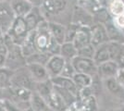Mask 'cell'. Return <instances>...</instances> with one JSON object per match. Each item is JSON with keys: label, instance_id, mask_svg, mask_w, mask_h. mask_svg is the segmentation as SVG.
I'll use <instances>...</instances> for the list:
<instances>
[{"label": "cell", "instance_id": "6da1fadb", "mask_svg": "<svg viewBox=\"0 0 124 111\" xmlns=\"http://www.w3.org/2000/svg\"><path fill=\"white\" fill-rule=\"evenodd\" d=\"M28 33L29 32L27 29L25 19L23 17H16L11 25L10 30L6 34L10 38L13 44L21 46L25 41Z\"/></svg>", "mask_w": 124, "mask_h": 111}, {"label": "cell", "instance_id": "4dcf8cb0", "mask_svg": "<svg viewBox=\"0 0 124 111\" xmlns=\"http://www.w3.org/2000/svg\"><path fill=\"white\" fill-rule=\"evenodd\" d=\"M95 49L96 48L94 47L92 44H90L86 46L79 49L78 50V56L83 57V58H93V56H94V53H95Z\"/></svg>", "mask_w": 124, "mask_h": 111}, {"label": "cell", "instance_id": "8fae6325", "mask_svg": "<svg viewBox=\"0 0 124 111\" xmlns=\"http://www.w3.org/2000/svg\"><path fill=\"white\" fill-rule=\"evenodd\" d=\"M26 21V25H27V29L28 32H32L34 30H36L39 24L41 23L43 21H45L46 19L43 17V14L40 11V7H33L31 11L24 18Z\"/></svg>", "mask_w": 124, "mask_h": 111}, {"label": "cell", "instance_id": "d6a6232c", "mask_svg": "<svg viewBox=\"0 0 124 111\" xmlns=\"http://www.w3.org/2000/svg\"><path fill=\"white\" fill-rule=\"evenodd\" d=\"M60 49H61V44L59 43H57L53 37H52L50 45L48 47L47 52L50 54L51 56H58L60 55Z\"/></svg>", "mask_w": 124, "mask_h": 111}, {"label": "cell", "instance_id": "7a4b0ae2", "mask_svg": "<svg viewBox=\"0 0 124 111\" xmlns=\"http://www.w3.org/2000/svg\"><path fill=\"white\" fill-rule=\"evenodd\" d=\"M36 83L37 82H35V81L32 79L31 73L26 66L15 70L11 78V86L22 87L32 92L35 91Z\"/></svg>", "mask_w": 124, "mask_h": 111}, {"label": "cell", "instance_id": "1f68e13d", "mask_svg": "<svg viewBox=\"0 0 124 111\" xmlns=\"http://www.w3.org/2000/svg\"><path fill=\"white\" fill-rule=\"evenodd\" d=\"M79 29H80V26H78L74 23H70L67 27V30H66V40H65V42H73Z\"/></svg>", "mask_w": 124, "mask_h": 111}, {"label": "cell", "instance_id": "b9f144b4", "mask_svg": "<svg viewBox=\"0 0 124 111\" xmlns=\"http://www.w3.org/2000/svg\"><path fill=\"white\" fill-rule=\"evenodd\" d=\"M24 111H33L31 108H30V109H27V110H24Z\"/></svg>", "mask_w": 124, "mask_h": 111}, {"label": "cell", "instance_id": "8d00e7d4", "mask_svg": "<svg viewBox=\"0 0 124 111\" xmlns=\"http://www.w3.org/2000/svg\"><path fill=\"white\" fill-rule=\"evenodd\" d=\"M66 111H83L82 104H81V101L78 100L76 103H74L70 106H69Z\"/></svg>", "mask_w": 124, "mask_h": 111}, {"label": "cell", "instance_id": "836d02e7", "mask_svg": "<svg viewBox=\"0 0 124 111\" xmlns=\"http://www.w3.org/2000/svg\"><path fill=\"white\" fill-rule=\"evenodd\" d=\"M0 104L5 107L7 111H21L13 102H11L9 99L5 98V97H3L2 99H0Z\"/></svg>", "mask_w": 124, "mask_h": 111}, {"label": "cell", "instance_id": "30bf717a", "mask_svg": "<svg viewBox=\"0 0 124 111\" xmlns=\"http://www.w3.org/2000/svg\"><path fill=\"white\" fill-rule=\"evenodd\" d=\"M26 67L28 68L32 79L35 81V82H41V81H45L51 79L50 75L47 71L46 67L45 65L31 63L27 64Z\"/></svg>", "mask_w": 124, "mask_h": 111}, {"label": "cell", "instance_id": "7c38bea8", "mask_svg": "<svg viewBox=\"0 0 124 111\" xmlns=\"http://www.w3.org/2000/svg\"><path fill=\"white\" fill-rule=\"evenodd\" d=\"M9 4L16 17L25 18L34 7L27 0H11Z\"/></svg>", "mask_w": 124, "mask_h": 111}, {"label": "cell", "instance_id": "d590c367", "mask_svg": "<svg viewBox=\"0 0 124 111\" xmlns=\"http://www.w3.org/2000/svg\"><path fill=\"white\" fill-rule=\"evenodd\" d=\"M113 22L120 31L124 30V14L123 15H119L118 17H115L113 20Z\"/></svg>", "mask_w": 124, "mask_h": 111}, {"label": "cell", "instance_id": "603a6c76", "mask_svg": "<svg viewBox=\"0 0 124 111\" xmlns=\"http://www.w3.org/2000/svg\"><path fill=\"white\" fill-rule=\"evenodd\" d=\"M72 80L74 83L78 87L79 91L83 89V88L92 86V83H93V77L88 75V74L76 73L72 78Z\"/></svg>", "mask_w": 124, "mask_h": 111}, {"label": "cell", "instance_id": "44dd1931", "mask_svg": "<svg viewBox=\"0 0 124 111\" xmlns=\"http://www.w3.org/2000/svg\"><path fill=\"white\" fill-rule=\"evenodd\" d=\"M53 91H54V84L52 82L51 79H49L47 81H45L37 82L34 92L38 93L46 101L48 96L51 95Z\"/></svg>", "mask_w": 124, "mask_h": 111}, {"label": "cell", "instance_id": "4fadbf2b", "mask_svg": "<svg viewBox=\"0 0 124 111\" xmlns=\"http://www.w3.org/2000/svg\"><path fill=\"white\" fill-rule=\"evenodd\" d=\"M51 81L54 86H57V87L69 91L79 98V89L76 86V84L74 83L72 79L65 78V77H62V76H57V77L51 78Z\"/></svg>", "mask_w": 124, "mask_h": 111}, {"label": "cell", "instance_id": "60d3db41", "mask_svg": "<svg viewBox=\"0 0 124 111\" xmlns=\"http://www.w3.org/2000/svg\"><path fill=\"white\" fill-rule=\"evenodd\" d=\"M0 111H7V110H6L5 107H4V106H2L1 104H0Z\"/></svg>", "mask_w": 124, "mask_h": 111}, {"label": "cell", "instance_id": "484cf974", "mask_svg": "<svg viewBox=\"0 0 124 111\" xmlns=\"http://www.w3.org/2000/svg\"><path fill=\"white\" fill-rule=\"evenodd\" d=\"M51 57V55L49 53H47V52H45V53L36 52V53L32 54L31 56H30V57H28V58H26V65L31 63H37L46 66Z\"/></svg>", "mask_w": 124, "mask_h": 111}, {"label": "cell", "instance_id": "ba28073f", "mask_svg": "<svg viewBox=\"0 0 124 111\" xmlns=\"http://www.w3.org/2000/svg\"><path fill=\"white\" fill-rule=\"evenodd\" d=\"M119 68V62L114 60H108L97 66V75L100 79L104 81L110 78H115Z\"/></svg>", "mask_w": 124, "mask_h": 111}, {"label": "cell", "instance_id": "4316f807", "mask_svg": "<svg viewBox=\"0 0 124 111\" xmlns=\"http://www.w3.org/2000/svg\"><path fill=\"white\" fill-rule=\"evenodd\" d=\"M108 10L107 7H102L94 15H93V19L95 23H101V24H106L108 21H110V16H109Z\"/></svg>", "mask_w": 124, "mask_h": 111}, {"label": "cell", "instance_id": "2e32d148", "mask_svg": "<svg viewBox=\"0 0 124 111\" xmlns=\"http://www.w3.org/2000/svg\"><path fill=\"white\" fill-rule=\"evenodd\" d=\"M68 0H43L42 7L49 14H57L66 8Z\"/></svg>", "mask_w": 124, "mask_h": 111}, {"label": "cell", "instance_id": "e0dca14e", "mask_svg": "<svg viewBox=\"0 0 124 111\" xmlns=\"http://www.w3.org/2000/svg\"><path fill=\"white\" fill-rule=\"evenodd\" d=\"M66 30L67 28L62 24L57 22H49V31L51 33V36L60 44H63L65 43Z\"/></svg>", "mask_w": 124, "mask_h": 111}, {"label": "cell", "instance_id": "d6986e66", "mask_svg": "<svg viewBox=\"0 0 124 111\" xmlns=\"http://www.w3.org/2000/svg\"><path fill=\"white\" fill-rule=\"evenodd\" d=\"M31 108L33 111H50L47 102L36 92H33L31 98Z\"/></svg>", "mask_w": 124, "mask_h": 111}, {"label": "cell", "instance_id": "ab89813d", "mask_svg": "<svg viewBox=\"0 0 124 111\" xmlns=\"http://www.w3.org/2000/svg\"><path fill=\"white\" fill-rule=\"evenodd\" d=\"M3 95H4V90L0 89V99H2V98H3Z\"/></svg>", "mask_w": 124, "mask_h": 111}, {"label": "cell", "instance_id": "83f0119b", "mask_svg": "<svg viewBox=\"0 0 124 111\" xmlns=\"http://www.w3.org/2000/svg\"><path fill=\"white\" fill-rule=\"evenodd\" d=\"M80 101H81L83 111H95L97 108V102L94 95L89 96L87 98Z\"/></svg>", "mask_w": 124, "mask_h": 111}, {"label": "cell", "instance_id": "5bb4252c", "mask_svg": "<svg viewBox=\"0 0 124 111\" xmlns=\"http://www.w3.org/2000/svg\"><path fill=\"white\" fill-rule=\"evenodd\" d=\"M90 29L91 28L80 27V29L76 33V36L72 42L78 50L91 44V31H90Z\"/></svg>", "mask_w": 124, "mask_h": 111}, {"label": "cell", "instance_id": "7402d4cb", "mask_svg": "<svg viewBox=\"0 0 124 111\" xmlns=\"http://www.w3.org/2000/svg\"><path fill=\"white\" fill-rule=\"evenodd\" d=\"M60 56L66 60L71 61L73 58L78 56V49L75 47L72 42H65L63 44H61Z\"/></svg>", "mask_w": 124, "mask_h": 111}, {"label": "cell", "instance_id": "8992f818", "mask_svg": "<svg viewBox=\"0 0 124 111\" xmlns=\"http://www.w3.org/2000/svg\"><path fill=\"white\" fill-rule=\"evenodd\" d=\"M71 23L83 28H92L95 24V21L92 14L83 9L82 7L76 6L73 10Z\"/></svg>", "mask_w": 124, "mask_h": 111}, {"label": "cell", "instance_id": "74e56055", "mask_svg": "<svg viewBox=\"0 0 124 111\" xmlns=\"http://www.w3.org/2000/svg\"><path fill=\"white\" fill-rule=\"evenodd\" d=\"M7 56L8 55H6V54L0 53V69L6 67V64H7Z\"/></svg>", "mask_w": 124, "mask_h": 111}, {"label": "cell", "instance_id": "f1b7e54d", "mask_svg": "<svg viewBox=\"0 0 124 111\" xmlns=\"http://www.w3.org/2000/svg\"><path fill=\"white\" fill-rule=\"evenodd\" d=\"M105 83H106V86L108 88V90L112 93V94H119L120 91L122 90L123 88L119 84V82L116 81L115 78H110V79H108L105 81Z\"/></svg>", "mask_w": 124, "mask_h": 111}, {"label": "cell", "instance_id": "5b68a950", "mask_svg": "<svg viewBox=\"0 0 124 111\" xmlns=\"http://www.w3.org/2000/svg\"><path fill=\"white\" fill-rule=\"evenodd\" d=\"M15 18V14L9 3H0V29L4 34L8 33L10 30Z\"/></svg>", "mask_w": 124, "mask_h": 111}, {"label": "cell", "instance_id": "9a60e30c", "mask_svg": "<svg viewBox=\"0 0 124 111\" xmlns=\"http://www.w3.org/2000/svg\"><path fill=\"white\" fill-rule=\"evenodd\" d=\"M46 102L49 107L54 111H66L69 107L64 99L55 89L51 93V95L48 96Z\"/></svg>", "mask_w": 124, "mask_h": 111}, {"label": "cell", "instance_id": "f35d334b", "mask_svg": "<svg viewBox=\"0 0 124 111\" xmlns=\"http://www.w3.org/2000/svg\"><path fill=\"white\" fill-rule=\"evenodd\" d=\"M35 7H40L43 5V0H27Z\"/></svg>", "mask_w": 124, "mask_h": 111}, {"label": "cell", "instance_id": "e575fe53", "mask_svg": "<svg viewBox=\"0 0 124 111\" xmlns=\"http://www.w3.org/2000/svg\"><path fill=\"white\" fill-rule=\"evenodd\" d=\"M115 79L119 82V84L124 89V64L119 65V68L115 76Z\"/></svg>", "mask_w": 124, "mask_h": 111}, {"label": "cell", "instance_id": "3957f363", "mask_svg": "<svg viewBox=\"0 0 124 111\" xmlns=\"http://www.w3.org/2000/svg\"><path fill=\"white\" fill-rule=\"evenodd\" d=\"M51 40L52 36L49 31V22L46 20H45L39 24L38 28L36 29L35 46L37 52H41V53L47 52Z\"/></svg>", "mask_w": 124, "mask_h": 111}, {"label": "cell", "instance_id": "7bdbcfd3", "mask_svg": "<svg viewBox=\"0 0 124 111\" xmlns=\"http://www.w3.org/2000/svg\"><path fill=\"white\" fill-rule=\"evenodd\" d=\"M0 89H1V76H0ZM3 90V89H2Z\"/></svg>", "mask_w": 124, "mask_h": 111}, {"label": "cell", "instance_id": "ee69618b", "mask_svg": "<svg viewBox=\"0 0 124 111\" xmlns=\"http://www.w3.org/2000/svg\"><path fill=\"white\" fill-rule=\"evenodd\" d=\"M4 2H6V0H4Z\"/></svg>", "mask_w": 124, "mask_h": 111}, {"label": "cell", "instance_id": "f546056e", "mask_svg": "<svg viewBox=\"0 0 124 111\" xmlns=\"http://www.w3.org/2000/svg\"><path fill=\"white\" fill-rule=\"evenodd\" d=\"M77 73L76 70L73 67L71 61L70 60H67L66 61V64L63 68V70H62L61 74L59 76H62V77H65V78H69V79H72L74 77V75Z\"/></svg>", "mask_w": 124, "mask_h": 111}, {"label": "cell", "instance_id": "ac0fdd59", "mask_svg": "<svg viewBox=\"0 0 124 111\" xmlns=\"http://www.w3.org/2000/svg\"><path fill=\"white\" fill-rule=\"evenodd\" d=\"M93 59L97 66L100 65V64L104 63V62H107L108 60H111L108 43H106L104 44H101L100 46L96 47L95 53H94Z\"/></svg>", "mask_w": 124, "mask_h": 111}, {"label": "cell", "instance_id": "d4e9b609", "mask_svg": "<svg viewBox=\"0 0 124 111\" xmlns=\"http://www.w3.org/2000/svg\"><path fill=\"white\" fill-rule=\"evenodd\" d=\"M108 10L114 17L124 14V0H109Z\"/></svg>", "mask_w": 124, "mask_h": 111}, {"label": "cell", "instance_id": "cb8c5ba5", "mask_svg": "<svg viewBox=\"0 0 124 111\" xmlns=\"http://www.w3.org/2000/svg\"><path fill=\"white\" fill-rule=\"evenodd\" d=\"M78 6L82 7L93 16L102 7L100 0H79Z\"/></svg>", "mask_w": 124, "mask_h": 111}, {"label": "cell", "instance_id": "9c48e42d", "mask_svg": "<svg viewBox=\"0 0 124 111\" xmlns=\"http://www.w3.org/2000/svg\"><path fill=\"white\" fill-rule=\"evenodd\" d=\"M66 59L61 57L60 55L58 56H52L50 59L48 60L46 67L48 71V73L50 75V78L57 77L61 74L63 68L66 64Z\"/></svg>", "mask_w": 124, "mask_h": 111}, {"label": "cell", "instance_id": "277c9868", "mask_svg": "<svg viewBox=\"0 0 124 111\" xmlns=\"http://www.w3.org/2000/svg\"><path fill=\"white\" fill-rule=\"evenodd\" d=\"M71 63L77 73L88 74L92 77L97 74V65L93 61V58L77 56L71 60Z\"/></svg>", "mask_w": 124, "mask_h": 111}, {"label": "cell", "instance_id": "52a82bcc", "mask_svg": "<svg viewBox=\"0 0 124 111\" xmlns=\"http://www.w3.org/2000/svg\"><path fill=\"white\" fill-rule=\"evenodd\" d=\"M90 31H91V44L95 48L109 41L105 24L95 23L90 29Z\"/></svg>", "mask_w": 124, "mask_h": 111}, {"label": "cell", "instance_id": "ffe728a7", "mask_svg": "<svg viewBox=\"0 0 124 111\" xmlns=\"http://www.w3.org/2000/svg\"><path fill=\"white\" fill-rule=\"evenodd\" d=\"M107 32H108V36L109 41H114V42H123V34L121 33L120 30L114 24L113 21H108V23L105 24Z\"/></svg>", "mask_w": 124, "mask_h": 111}]
</instances>
